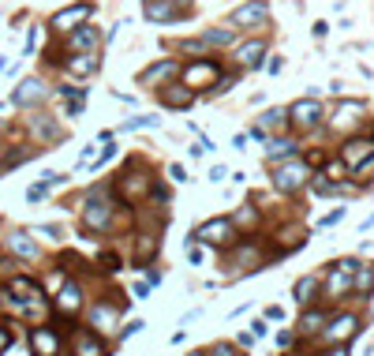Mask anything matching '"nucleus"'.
Returning a JSON list of instances; mask_svg holds the SVG:
<instances>
[{"label":"nucleus","instance_id":"1","mask_svg":"<svg viewBox=\"0 0 374 356\" xmlns=\"http://www.w3.org/2000/svg\"><path fill=\"white\" fill-rule=\"evenodd\" d=\"M273 248L266 236H240L236 244L221 251V270L229 281H240V278H251V274L273 267Z\"/></svg>","mask_w":374,"mask_h":356},{"label":"nucleus","instance_id":"2","mask_svg":"<svg viewBox=\"0 0 374 356\" xmlns=\"http://www.w3.org/2000/svg\"><path fill=\"white\" fill-rule=\"evenodd\" d=\"M153 180H158V177L150 172V166H146V161H139V158H131V161H127V166L113 177V184H109V188H113V199H116V203L135 210V206H142L146 199H150Z\"/></svg>","mask_w":374,"mask_h":356},{"label":"nucleus","instance_id":"3","mask_svg":"<svg viewBox=\"0 0 374 356\" xmlns=\"http://www.w3.org/2000/svg\"><path fill=\"white\" fill-rule=\"evenodd\" d=\"M127 312V296L124 293H105L97 300H90L86 312H83V326H90L94 334L102 337H116V330H120V319Z\"/></svg>","mask_w":374,"mask_h":356},{"label":"nucleus","instance_id":"4","mask_svg":"<svg viewBox=\"0 0 374 356\" xmlns=\"http://www.w3.org/2000/svg\"><path fill=\"white\" fill-rule=\"evenodd\" d=\"M363 323H367V315L359 312V308H337L330 315V323H326V330L318 334V345L315 349H330V345H352L355 337L363 334Z\"/></svg>","mask_w":374,"mask_h":356},{"label":"nucleus","instance_id":"5","mask_svg":"<svg viewBox=\"0 0 374 356\" xmlns=\"http://www.w3.org/2000/svg\"><path fill=\"white\" fill-rule=\"evenodd\" d=\"M359 262H363V259H355V255L330 262V267L322 270V293H318V300H326V304H341L344 296H352V289H355V270H359Z\"/></svg>","mask_w":374,"mask_h":356},{"label":"nucleus","instance_id":"6","mask_svg":"<svg viewBox=\"0 0 374 356\" xmlns=\"http://www.w3.org/2000/svg\"><path fill=\"white\" fill-rule=\"evenodd\" d=\"M311 177H315V169L307 166L303 154H296V158H288V161L270 166V184H273V191H277V195H288V199H296L299 191H307Z\"/></svg>","mask_w":374,"mask_h":356},{"label":"nucleus","instance_id":"7","mask_svg":"<svg viewBox=\"0 0 374 356\" xmlns=\"http://www.w3.org/2000/svg\"><path fill=\"white\" fill-rule=\"evenodd\" d=\"M221 79H225V68H221L217 57H195V60H187L184 68H180V83L191 87L198 98L217 94V83H221Z\"/></svg>","mask_w":374,"mask_h":356},{"label":"nucleus","instance_id":"8","mask_svg":"<svg viewBox=\"0 0 374 356\" xmlns=\"http://www.w3.org/2000/svg\"><path fill=\"white\" fill-rule=\"evenodd\" d=\"M26 135H30V143L34 147H41V150H53L57 143L68 139V127H64L53 113H45V109H34V113H26Z\"/></svg>","mask_w":374,"mask_h":356},{"label":"nucleus","instance_id":"9","mask_svg":"<svg viewBox=\"0 0 374 356\" xmlns=\"http://www.w3.org/2000/svg\"><path fill=\"white\" fill-rule=\"evenodd\" d=\"M26 349H30V356H64L68 353V334L53 319L41 326H26Z\"/></svg>","mask_w":374,"mask_h":356},{"label":"nucleus","instance_id":"10","mask_svg":"<svg viewBox=\"0 0 374 356\" xmlns=\"http://www.w3.org/2000/svg\"><path fill=\"white\" fill-rule=\"evenodd\" d=\"M0 244H4V255H12V259H19L23 267L26 262H41V240L38 236H30V229H23V225H8L4 236H0Z\"/></svg>","mask_w":374,"mask_h":356},{"label":"nucleus","instance_id":"11","mask_svg":"<svg viewBox=\"0 0 374 356\" xmlns=\"http://www.w3.org/2000/svg\"><path fill=\"white\" fill-rule=\"evenodd\" d=\"M229 26L236 34H259V30H266L270 26V4L266 0H243L240 8H232V15H229Z\"/></svg>","mask_w":374,"mask_h":356},{"label":"nucleus","instance_id":"12","mask_svg":"<svg viewBox=\"0 0 374 356\" xmlns=\"http://www.w3.org/2000/svg\"><path fill=\"white\" fill-rule=\"evenodd\" d=\"M326 124V102L315 94L307 98H296V102L288 105V127H296V132H318V127Z\"/></svg>","mask_w":374,"mask_h":356},{"label":"nucleus","instance_id":"13","mask_svg":"<svg viewBox=\"0 0 374 356\" xmlns=\"http://www.w3.org/2000/svg\"><path fill=\"white\" fill-rule=\"evenodd\" d=\"M191 240L206 244V248H229V244H236L240 236H236L229 214H217V217H206V222H198L195 229H191Z\"/></svg>","mask_w":374,"mask_h":356},{"label":"nucleus","instance_id":"14","mask_svg":"<svg viewBox=\"0 0 374 356\" xmlns=\"http://www.w3.org/2000/svg\"><path fill=\"white\" fill-rule=\"evenodd\" d=\"M367 113H371V105L363 102V98H352V102H337L333 113L326 116V127H330V132H337V135H344V132H352V127H359Z\"/></svg>","mask_w":374,"mask_h":356},{"label":"nucleus","instance_id":"15","mask_svg":"<svg viewBox=\"0 0 374 356\" xmlns=\"http://www.w3.org/2000/svg\"><path fill=\"white\" fill-rule=\"evenodd\" d=\"M90 15H94V4H90V0H79V4H68V8H60V12L49 15V30L57 34V38H68L71 30H79L83 23H90Z\"/></svg>","mask_w":374,"mask_h":356},{"label":"nucleus","instance_id":"16","mask_svg":"<svg viewBox=\"0 0 374 356\" xmlns=\"http://www.w3.org/2000/svg\"><path fill=\"white\" fill-rule=\"evenodd\" d=\"M53 98V87L45 83L41 75H26L19 87L12 90V105L15 109H26V113H34V109H41L45 102Z\"/></svg>","mask_w":374,"mask_h":356},{"label":"nucleus","instance_id":"17","mask_svg":"<svg viewBox=\"0 0 374 356\" xmlns=\"http://www.w3.org/2000/svg\"><path fill=\"white\" fill-rule=\"evenodd\" d=\"M180 68H184V64H180L176 57H161V60L146 64V68L139 71V75H135V83H139L142 90H153V94H158L161 87L172 83V79L180 75Z\"/></svg>","mask_w":374,"mask_h":356},{"label":"nucleus","instance_id":"18","mask_svg":"<svg viewBox=\"0 0 374 356\" xmlns=\"http://www.w3.org/2000/svg\"><path fill=\"white\" fill-rule=\"evenodd\" d=\"M68 356H113L109 353V341L102 334H94L90 326H71L68 330Z\"/></svg>","mask_w":374,"mask_h":356},{"label":"nucleus","instance_id":"19","mask_svg":"<svg viewBox=\"0 0 374 356\" xmlns=\"http://www.w3.org/2000/svg\"><path fill=\"white\" fill-rule=\"evenodd\" d=\"M266 57H270V45L266 38H247V42H240L232 49V64H236V71H259V68H266Z\"/></svg>","mask_w":374,"mask_h":356},{"label":"nucleus","instance_id":"20","mask_svg":"<svg viewBox=\"0 0 374 356\" xmlns=\"http://www.w3.org/2000/svg\"><path fill=\"white\" fill-rule=\"evenodd\" d=\"M337 158L348 166V172H359V169L374 158V139H371V135H352V139H341V150H337Z\"/></svg>","mask_w":374,"mask_h":356},{"label":"nucleus","instance_id":"21","mask_svg":"<svg viewBox=\"0 0 374 356\" xmlns=\"http://www.w3.org/2000/svg\"><path fill=\"white\" fill-rule=\"evenodd\" d=\"M131 236H135V240H131V267H135V270L153 267V259H158V251H161V233H153V229H135Z\"/></svg>","mask_w":374,"mask_h":356},{"label":"nucleus","instance_id":"22","mask_svg":"<svg viewBox=\"0 0 374 356\" xmlns=\"http://www.w3.org/2000/svg\"><path fill=\"white\" fill-rule=\"evenodd\" d=\"M102 45H105L102 26L83 23L79 30H71L68 38H64V53H102Z\"/></svg>","mask_w":374,"mask_h":356},{"label":"nucleus","instance_id":"23","mask_svg":"<svg viewBox=\"0 0 374 356\" xmlns=\"http://www.w3.org/2000/svg\"><path fill=\"white\" fill-rule=\"evenodd\" d=\"M330 315H333V308H318V304L303 308V312H299V323H296V334L303 337V341L318 345V334L326 330V323H330Z\"/></svg>","mask_w":374,"mask_h":356},{"label":"nucleus","instance_id":"24","mask_svg":"<svg viewBox=\"0 0 374 356\" xmlns=\"http://www.w3.org/2000/svg\"><path fill=\"white\" fill-rule=\"evenodd\" d=\"M158 102L165 105L169 113H187V109L198 102V94L191 87H184V83H165L158 90Z\"/></svg>","mask_w":374,"mask_h":356},{"label":"nucleus","instance_id":"25","mask_svg":"<svg viewBox=\"0 0 374 356\" xmlns=\"http://www.w3.org/2000/svg\"><path fill=\"white\" fill-rule=\"evenodd\" d=\"M71 79H94L102 71V53H68L60 64Z\"/></svg>","mask_w":374,"mask_h":356},{"label":"nucleus","instance_id":"26","mask_svg":"<svg viewBox=\"0 0 374 356\" xmlns=\"http://www.w3.org/2000/svg\"><path fill=\"white\" fill-rule=\"evenodd\" d=\"M229 222H232L236 236H259V225H262V206H254V203L236 206L232 214H229Z\"/></svg>","mask_w":374,"mask_h":356},{"label":"nucleus","instance_id":"27","mask_svg":"<svg viewBox=\"0 0 374 356\" xmlns=\"http://www.w3.org/2000/svg\"><path fill=\"white\" fill-rule=\"evenodd\" d=\"M142 15L150 23H176V19H191L187 12H180L172 0H142Z\"/></svg>","mask_w":374,"mask_h":356},{"label":"nucleus","instance_id":"28","mask_svg":"<svg viewBox=\"0 0 374 356\" xmlns=\"http://www.w3.org/2000/svg\"><path fill=\"white\" fill-rule=\"evenodd\" d=\"M318 293H322V274H303V278H296V285H292V300H296L299 308L318 304Z\"/></svg>","mask_w":374,"mask_h":356},{"label":"nucleus","instance_id":"29","mask_svg":"<svg viewBox=\"0 0 374 356\" xmlns=\"http://www.w3.org/2000/svg\"><path fill=\"white\" fill-rule=\"evenodd\" d=\"M296 154H303L296 139H288V135H270V143H266V166L288 161V158H296Z\"/></svg>","mask_w":374,"mask_h":356},{"label":"nucleus","instance_id":"30","mask_svg":"<svg viewBox=\"0 0 374 356\" xmlns=\"http://www.w3.org/2000/svg\"><path fill=\"white\" fill-rule=\"evenodd\" d=\"M38 154H41V147H34V143H26V147H4V154H0V172L19 169L26 161H34Z\"/></svg>","mask_w":374,"mask_h":356},{"label":"nucleus","instance_id":"31","mask_svg":"<svg viewBox=\"0 0 374 356\" xmlns=\"http://www.w3.org/2000/svg\"><path fill=\"white\" fill-rule=\"evenodd\" d=\"M198 38H203L206 49H236V38H240V34H236L232 26L225 23V26H206Z\"/></svg>","mask_w":374,"mask_h":356},{"label":"nucleus","instance_id":"32","mask_svg":"<svg viewBox=\"0 0 374 356\" xmlns=\"http://www.w3.org/2000/svg\"><path fill=\"white\" fill-rule=\"evenodd\" d=\"M254 124L266 127L270 135H285V132H288V109H285V105H273V109H266V113H262Z\"/></svg>","mask_w":374,"mask_h":356},{"label":"nucleus","instance_id":"33","mask_svg":"<svg viewBox=\"0 0 374 356\" xmlns=\"http://www.w3.org/2000/svg\"><path fill=\"white\" fill-rule=\"evenodd\" d=\"M371 293H374V262H359V270H355V289H352V296L371 300Z\"/></svg>","mask_w":374,"mask_h":356},{"label":"nucleus","instance_id":"34","mask_svg":"<svg viewBox=\"0 0 374 356\" xmlns=\"http://www.w3.org/2000/svg\"><path fill=\"white\" fill-rule=\"evenodd\" d=\"M53 177H57V172H41V177L34 180L30 188H26V203H30V206H38V203H45V199L53 195Z\"/></svg>","mask_w":374,"mask_h":356},{"label":"nucleus","instance_id":"35","mask_svg":"<svg viewBox=\"0 0 374 356\" xmlns=\"http://www.w3.org/2000/svg\"><path fill=\"white\" fill-rule=\"evenodd\" d=\"M30 236H38V240H49V244H60L64 240V225L57 222H41V225H26Z\"/></svg>","mask_w":374,"mask_h":356},{"label":"nucleus","instance_id":"36","mask_svg":"<svg viewBox=\"0 0 374 356\" xmlns=\"http://www.w3.org/2000/svg\"><path fill=\"white\" fill-rule=\"evenodd\" d=\"M318 172H326L330 180H352V177H348V166H344L341 158H326V166L318 169Z\"/></svg>","mask_w":374,"mask_h":356},{"label":"nucleus","instance_id":"37","mask_svg":"<svg viewBox=\"0 0 374 356\" xmlns=\"http://www.w3.org/2000/svg\"><path fill=\"white\" fill-rule=\"evenodd\" d=\"M184 248H187V262H191V267H203V262H206V244L191 240V233H187Z\"/></svg>","mask_w":374,"mask_h":356},{"label":"nucleus","instance_id":"38","mask_svg":"<svg viewBox=\"0 0 374 356\" xmlns=\"http://www.w3.org/2000/svg\"><path fill=\"white\" fill-rule=\"evenodd\" d=\"M83 113H86V94H79V98H64V116H68V121H79Z\"/></svg>","mask_w":374,"mask_h":356},{"label":"nucleus","instance_id":"39","mask_svg":"<svg viewBox=\"0 0 374 356\" xmlns=\"http://www.w3.org/2000/svg\"><path fill=\"white\" fill-rule=\"evenodd\" d=\"M139 127H161V116H131L120 124V132H139Z\"/></svg>","mask_w":374,"mask_h":356},{"label":"nucleus","instance_id":"40","mask_svg":"<svg viewBox=\"0 0 374 356\" xmlns=\"http://www.w3.org/2000/svg\"><path fill=\"white\" fill-rule=\"evenodd\" d=\"M12 345H15V323H4V319H0V356L12 349Z\"/></svg>","mask_w":374,"mask_h":356},{"label":"nucleus","instance_id":"41","mask_svg":"<svg viewBox=\"0 0 374 356\" xmlns=\"http://www.w3.org/2000/svg\"><path fill=\"white\" fill-rule=\"evenodd\" d=\"M172 49H176V53H198V57H206V45H203V38H184V42H176V45H172Z\"/></svg>","mask_w":374,"mask_h":356},{"label":"nucleus","instance_id":"42","mask_svg":"<svg viewBox=\"0 0 374 356\" xmlns=\"http://www.w3.org/2000/svg\"><path fill=\"white\" fill-rule=\"evenodd\" d=\"M142 326H146V323H142V319H131V323H124V326H120V330H116V341H127V337H131V334H139V330H142Z\"/></svg>","mask_w":374,"mask_h":356},{"label":"nucleus","instance_id":"43","mask_svg":"<svg viewBox=\"0 0 374 356\" xmlns=\"http://www.w3.org/2000/svg\"><path fill=\"white\" fill-rule=\"evenodd\" d=\"M247 330H251V337H254V341H262V337H266L270 334V326H266V319H251V323H247Z\"/></svg>","mask_w":374,"mask_h":356},{"label":"nucleus","instance_id":"44","mask_svg":"<svg viewBox=\"0 0 374 356\" xmlns=\"http://www.w3.org/2000/svg\"><path fill=\"white\" fill-rule=\"evenodd\" d=\"M344 214H348V206H337V210H330V214H326L322 222H318V229H330V225H337Z\"/></svg>","mask_w":374,"mask_h":356},{"label":"nucleus","instance_id":"45","mask_svg":"<svg viewBox=\"0 0 374 356\" xmlns=\"http://www.w3.org/2000/svg\"><path fill=\"white\" fill-rule=\"evenodd\" d=\"M38 38H41V26H30V34H26V49H23V57H34V49H38Z\"/></svg>","mask_w":374,"mask_h":356},{"label":"nucleus","instance_id":"46","mask_svg":"<svg viewBox=\"0 0 374 356\" xmlns=\"http://www.w3.org/2000/svg\"><path fill=\"white\" fill-rule=\"evenodd\" d=\"M169 180H172V184H187V169L180 166V161H172V166H169Z\"/></svg>","mask_w":374,"mask_h":356},{"label":"nucleus","instance_id":"47","mask_svg":"<svg viewBox=\"0 0 374 356\" xmlns=\"http://www.w3.org/2000/svg\"><path fill=\"white\" fill-rule=\"evenodd\" d=\"M315 356H355L352 345H330V349H318Z\"/></svg>","mask_w":374,"mask_h":356},{"label":"nucleus","instance_id":"48","mask_svg":"<svg viewBox=\"0 0 374 356\" xmlns=\"http://www.w3.org/2000/svg\"><path fill=\"white\" fill-rule=\"evenodd\" d=\"M247 139H254V143H270V132H266V127H259V124H251V127H247Z\"/></svg>","mask_w":374,"mask_h":356},{"label":"nucleus","instance_id":"49","mask_svg":"<svg viewBox=\"0 0 374 356\" xmlns=\"http://www.w3.org/2000/svg\"><path fill=\"white\" fill-rule=\"evenodd\" d=\"M262 319H266V323H281V319H285V308L273 304V308H266V312H262Z\"/></svg>","mask_w":374,"mask_h":356},{"label":"nucleus","instance_id":"50","mask_svg":"<svg viewBox=\"0 0 374 356\" xmlns=\"http://www.w3.org/2000/svg\"><path fill=\"white\" fill-rule=\"evenodd\" d=\"M150 289H153V285H150V281L142 278V281H135V285H131V296H139V300H146V296H150Z\"/></svg>","mask_w":374,"mask_h":356},{"label":"nucleus","instance_id":"51","mask_svg":"<svg viewBox=\"0 0 374 356\" xmlns=\"http://www.w3.org/2000/svg\"><path fill=\"white\" fill-rule=\"evenodd\" d=\"M225 180H229V169H225V166L209 169V184H225Z\"/></svg>","mask_w":374,"mask_h":356},{"label":"nucleus","instance_id":"52","mask_svg":"<svg viewBox=\"0 0 374 356\" xmlns=\"http://www.w3.org/2000/svg\"><path fill=\"white\" fill-rule=\"evenodd\" d=\"M281 68H285V60H281L277 53H270V60H266V71H270V75H277Z\"/></svg>","mask_w":374,"mask_h":356},{"label":"nucleus","instance_id":"53","mask_svg":"<svg viewBox=\"0 0 374 356\" xmlns=\"http://www.w3.org/2000/svg\"><path fill=\"white\" fill-rule=\"evenodd\" d=\"M311 34H315V38H318V42H322V38H326V34H330V23H322V19H318V23L311 26Z\"/></svg>","mask_w":374,"mask_h":356},{"label":"nucleus","instance_id":"54","mask_svg":"<svg viewBox=\"0 0 374 356\" xmlns=\"http://www.w3.org/2000/svg\"><path fill=\"white\" fill-rule=\"evenodd\" d=\"M236 345H240V349H251V345H254V337H251V330L236 334Z\"/></svg>","mask_w":374,"mask_h":356},{"label":"nucleus","instance_id":"55","mask_svg":"<svg viewBox=\"0 0 374 356\" xmlns=\"http://www.w3.org/2000/svg\"><path fill=\"white\" fill-rule=\"evenodd\" d=\"M198 315H203V308H191V312H187L184 319H180V326H191V323H195Z\"/></svg>","mask_w":374,"mask_h":356},{"label":"nucleus","instance_id":"56","mask_svg":"<svg viewBox=\"0 0 374 356\" xmlns=\"http://www.w3.org/2000/svg\"><path fill=\"white\" fill-rule=\"evenodd\" d=\"M172 4H176V8H180V12H187V15H191V12H195V0H172Z\"/></svg>","mask_w":374,"mask_h":356},{"label":"nucleus","instance_id":"57","mask_svg":"<svg viewBox=\"0 0 374 356\" xmlns=\"http://www.w3.org/2000/svg\"><path fill=\"white\" fill-rule=\"evenodd\" d=\"M203 154H206V147H203V143H195V147H187V158H203Z\"/></svg>","mask_w":374,"mask_h":356},{"label":"nucleus","instance_id":"58","mask_svg":"<svg viewBox=\"0 0 374 356\" xmlns=\"http://www.w3.org/2000/svg\"><path fill=\"white\" fill-rule=\"evenodd\" d=\"M232 150H247V135H236V139H232Z\"/></svg>","mask_w":374,"mask_h":356},{"label":"nucleus","instance_id":"59","mask_svg":"<svg viewBox=\"0 0 374 356\" xmlns=\"http://www.w3.org/2000/svg\"><path fill=\"white\" fill-rule=\"evenodd\" d=\"M367 229H374V210H371L367 217H363V225H359V233H367Z\"/></svg>","mask_w":374,"mask_h":356},{"label":"nucleus","instance_id":"60","mask_svg":"<svg viewBox=\"0 0 374 356\" xmlns=\"http://www.w3.org/2000/svg\"><path fill=\"white\" fill-rule=\"evenodd\" d=\"M187 356H206V349H195V353H187Z\"/></svg>","mask_w":374,"mask_h":356},{"label":"nucleus","instance_id":"61","mask_svg":"<svg viewBox=\"0 0 374 356\" xmlns=\"http://www.w3.org/2000/svg\"><path fill=\"white\" fill-rule=\"evenodd\" d=\"M8 68V57H0V71H4Z\"/></svg>","mask_w":374,"mask_h":356},{"label":"nucleus","instance_id":"62","mask_svg":"<svg viewBox=\"0 0 374 356\" xmlns=\"http://www.w3.org/2000/svg\"><path fill=\"white\" fill-rule=\"evenodd\" d=\"M0 132H4V121H0Z\"/></svg>","mask_w":374,"mask_h":356},{"label":"nucleus","instance_id":"63","mask_svg":"<svg viewBox=\"0 0 374 356\" xmlns=\"http://www.w3.org/2000/svg\"><path fill=\"white\" fill-rule=\"evenodd\" d=\"M371 139H374V127H371Z\"/></svg>","mask_w":374,"mask_h":356}]
</instances>
